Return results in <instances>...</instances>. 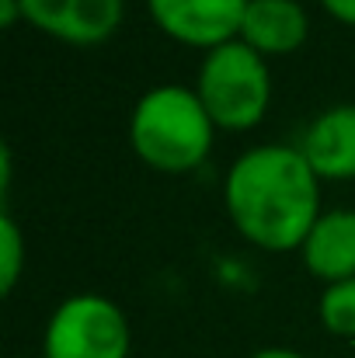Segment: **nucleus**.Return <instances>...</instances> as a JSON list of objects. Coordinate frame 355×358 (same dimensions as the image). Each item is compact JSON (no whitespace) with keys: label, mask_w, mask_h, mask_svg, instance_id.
Wrapping results in <instances>:
<instances>
[{"label":"nucleus","mask_w":355,"mask_h":358,"mask_svg":"<svg viewBox=\"0 0 355 358\" xmlns=\"http://www.w3.org/2000/svg\"><path fill=\"white\" fill-rule=\"evenodd\" d=\"M223 206L234 230L254 247L300 250L321 220V178L300 146L265 143L230 164Z\"/></svg>","instance_id":"obj_1"},{"label":"nucleus","mask_w":355,"mask_h":358,"mask_svg":"<svg viewBox=\"0 0 355 358\" xmlns=\"http://www.w3.org/2000/svg\"><path fill=\"white\" fill-rule=\"evenodd\" d=\"M216 125L202 108L195 87L160 84L150 87L129 115L132 153L160 174H188L206 164Z\"/></svg>","instance_id":"obj_2"},{"label":"nucleus","mask_w":355,"mask_h":358,"mask_svg":"<svg viewBox=\"0 0 355 358\" xmlns=\"http://www.w3.org/2000/svg\"><path fill=\"white\" fill-rule=\"evenodd\" d=\"M195 94L209 119L223 132H244L265 119L272 101V73L261 52H254L247 42H227L213 52H206Z\"/></svg>","instance_id":"obj_3"},{"label":"nucleus","mask_w":355,"mask_h":358,"mask_svg":"<svg viewBox=\"0 0 355 358\" xmlns=\"http://www.w3.org/2000/svg\"><path fill=\"white\" fill-rule=\"evenodd\" d=\"M129 320L118 303L81 292L46 320L42 358H129Z\"/></svg>","instance_id":"obj_4"},{"label":"nucleus","mask_w":355,"mask_h":358,"mask_svg":"<svg viewBox=\"0 0 355 358\" xmlns=\"http://www.w3.org/2000/svg\"><path fill=\"white\" fill-rule=\"evenodd\" d=\"M247 3L251 0H146V10L167 38L213 52L240 35Z\"/></svg>","instance_id":"obj_5"},{"label":"nucleus","mask_w":355,"mask_h":358,"mask_svg":"<svg viewBox=\"0 0 355 358\" xmlns=\"http://www.w3.org/2000/svg\"><path fill=\"white\" fill-rule=\"evenodd\" d=\"M21 17L42 35L91 49L109 42L122 24L125 0H18Z\"/></svg>","instance_id":"obj_6"},{"label":"nucleus","mask_w":355,"mask_h":358,"mask_svg":"<svg viewBox=\"0 0 355 358\" xmlns=\"http://www.w3.org/2000/svg\"><path fill=\"white\" fill-rule=\"evenodd\" d=\"M300 153L321 181H355V105H331L307 125Z\"/></svg>","instance_id":"obj_7"},{"label":"nucleus","mask_w":355,"mask_h":358,"mask_svg":"<svg viewBox=\"0 0 355 358\" xmlns=\"http://www.w3.org/2000/svg\"><path fill=\"white\" fill-rule=\"evenodd\" d=\"M310 35V17L300 0H251L240 24V42L261 56H289Z\"/></svg>","instance_id":"obj_8"},{"label":"nucleus","mask_w":355,"mask_h":358,"mask_svg":"<svg viewBox=\"0 0 355 358\" xmlns=\"http://www.w3.org/2000/svg\"><path fill=\"white\" fill-rule=\"evenodd\" d=\"M300 257L303 268L328 285L355 278V209L321 213L300 247Z\"/></svg>","instance_id":"obj_9"},{"label":"nucleus","mask_w":355,"mask_h":358,"mask_svg":"<svg viewBox=\"0 0 355 358\" xmlns=\"http://www.w3.org/2000/svg\"><path fill=\"white\" fill-rule=\"evenodd\" d=\"M317 317H321L328 334L355 338V278L324 285L321 303H317Z\"/></svg>","instance_id":"obj_10"},{"label":"nucleus","mask_w":355,"mask_h":358,"mask_svg":"<svg viewBox=\"0 0 355 358\" xmlns=\"http://www.w3.org/2000/svg\"><path fill=\"white\" fill-rule=\"evenodd\" d=\"M21 271H25V237H21L18 220L4 209L0 213V289L4 296L14 292Z\"/></svg>","instance_id":"obj_11"},{"label":"nucleus","mask_w":355,"mask_h":358,"mask_svg":"<svg viewBox=\"0 0 355 358\" xmlns=\"http://www.w3.org/2000/svg\"><path fill=\"white\" fill-rule=\"evenodd\" d=\"M321 7L331 17H338L342 24H352L355 28V0H321Z\"/></svg>","instance_id":"obj_12"},{"label":"nucleus","mask_w":355,"mask_h":358,"mask_svg":"<svg viewBox=\"0 0 355 358\" xmlns=\"http://www.w3.org/2000/svg\"><path fill=\"white\" fill-rule=\"evenodd\" d=\"M14 21H25V17H21V3H18V0H0V24L11 28Z\"/></svg>","instance_id":"obj_13"},{"label":"nucleus","mask_w":355,"mask_h":358,"mask_svg":"<svg viewBox=\"0 0 355 358\" xmlns=\"http://www.w3.org/2000/svg\"><path fill=\"white\" fill-rule=\"evenodd\" d=\"M251 358H307V355H300L293 348H261V352H254Z\"/></svg>","instance_id":"obj_14"}]
</instances>
